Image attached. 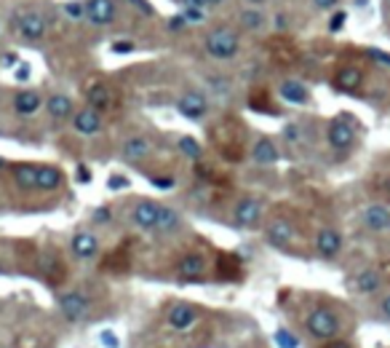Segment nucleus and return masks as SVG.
I'll return each mask as SVG.
<instances>
[{
  "instance_id": "f257e3e1",
  "label": "nucleus",
  "mask_w": 390,
  "mask_h": 348,
  "mask_svg": "<svg viewBox=\"0 0 390 348\" xmlns=\"http://www.w3.org/2000/svg\"><path fill=\"white\" fill-rule=\"evenodd\" d=\"M238 49H241V40H238V33H233L230 27H217V30H211L206 35V52L217 62L233 59Z\"/></svg>"
},
{
  "instance_id": "f03ea898",
  "label": "nucleus",
  "mask_w": 390,
  "mask_h": 348,
  "mask_svg": "<svg viewBox=\"0 0 390 348\" xmlns=\"http://www.w3.org/2000/svg\"><path fill=\"white\" fill-rule=\"evenodd\" d=\"M305 327L313 338H318V340H332V338H337V332H339V319H337V313L329 311V308H313V311L307 313Z\"/></svg>"
},
{
  "instance_id": "7ed1b4c3",
  "label": "nucleus",
  "mask_w": 390,
  "mask_h": 348,
  "mask_svg": "<svg viewBox=\"0 0 390 348\" xmlns=\"http://www.w3.org/2000/svg\"><path fill=\"white\" fill-rule=\"evenodd\" d=\"M118 17V6L115 0H86V19L94 27H107Z\"/></svg>"
},
{
  "instance_id": "20e7f679",
  "label": "nucleus",
  "mask_w": 390,
  "mask_h": 348,
  "mask_svg": "<svg viewBox=\"0 0 390 348\" xmlns=\"http://www.w3.org/2000/svg\"><path fill=\"white\" fill-rule=\"evenodd\" d=\"M46 30H49V22L40 11H24L19 17V35L30 43H38L46 38Z\"/></svg>"
},
{
  "instance_id": "39448f33",
  "label": "nucleus",
  "mask_w": 390,
  "mask_h": 348,
  "mask_svg": "<svg viewBox=\"0 0 390 348\" xmlns=\"http://www.w3.org/2000/svg\"><path fill=\"white\" fill-rule=\"evenodd\" d=\"M88 308H91V303H88V297L83 292H65V295H59V311H62V316L67 322H81V319H86Z\"/></svg>"
},
{
  "instance_id": "423d86ee",
  "label": "nucleus",
  "mask_w": 390,
  "mask_h": 348,
  "mask_svg": "<svg viewBox=\"0 0 390 348\" xmlns=\"http://www.w3.org/2000/svg\"><path fill=\"white\" fill-rule=\"evenodd\" d=\"M177 110L185 118H190V121H201L206 113H209V100H206L201 91H185L177 100Z\"/></svg>"
},
{
  "instance_id": "0eeeda50",
  "label": "nucleus",
  "mask_w": 390,
  "mask_h": 348,
  "mask_svg": "<svg viewBox=\"0 0 390 348\" xmlns=\"http://www.w3.org/2000/svg\"><path fill=\"white\" fill-rule=\"evenodd\" d=\"M72 129L81 134V137H94L102 132V113H97L94 107L86 104L83 110H78L72 116Z\"/></svg>"
},
{
  "instance_id": "6e6552de",
  "label": "nucleus",
  "mask_w": 390,
  "mask_h": 348,
  "mask_svg": "<svg viewBox=\"0 0 390 348\" xmlns=\"http://www.w3.org/2000/svg\"><path fill=\"white\" fill-rule=\"evenodd\" d=\"M166 322L177 332H185L198 322V308L190 306V303H174L169 308V313H166Z\"/></svg>"
},
{
  "instance_id": "1a4fd4ad",
  "label": "nucleus",
  "mask_w": 390,
  "mask_h": 348,
  "mask_svg": "<svg viewBox=\"0 0 390 348\" xmlns=\"http://www.w3.org/2000/svg\"><path fill=\"white\" fill-rule=\"evenodd\" d=\"M131 220L134 226H139L142 230H158V220H161V204L155 201H139L134 209H131Z\"/></svg>"
},
{
  "instance_id": "9d476101",
  "label": "nucleus",
  "mask_w": 390,
  "mask_h": 348,
  "mask_svg": "<svg viewBox=\"0 0 390 348\" xmlns=\"http://www.w3.org/2000/svg\"><path fill=\"white\" fill-rule=\"evenodd\" d=\"M72 255H75L78 260H91V258H97V255H99V239H97V233H91V230H78V233L72 236Z\"/></svg>"
},
{
  "instance_id": "9b49d317",
  "label": "nucleus",
  "mask_w": 390,
  "mask_h": 348,
  "mask_svg": "<svg viewBox=\"0 0 390 348\" xmlns=\"http://www.w3.org/2000/svg\"><path fill=\"white\" fill-rule=\"evenodd\" d=\"M259 214H262V204L252 198V196H246V198H241L236 204V212H233V220H236V226L241 228H252L259 220Z\"/></svg>"
},
{
  "instance_id": "f8f14e48",
  "label": "nucleus",
  "mask_w": 390,
  "mask_h": 348,
  "mask_svg": "<svg viewBox=\"0 0 390 348\" xmlns=\"http://www.w3.org/2000/svg\"><path fill=\"white\" fill-rule=\"evenodd\" d=\"M353 142H356V129L350 123L342 121V118L332 121V126H329V145L334 150H348Z\"/></svg>"
},
{
  "instance_id": "ddd939ff",
  "label": "nucleus",
  "mask_w": 390,
  "mask_h": 348,
  "mask_svg": "<svg viewBox=\"0 0 390 348\" xmlns=\"http://www.w3.org/2000/svg\"><path fill=\"white\" fill-rule=\"evenodd\" d=\"M339 249H342V236H339L334 228H323L321 233L316 236V252L321 258H326V260L337 258Z\"/></svg>"
},
{
  "instance_id": "4468645a",
  "label": "nucleus",
  "mask_w": 390,
  "mask_h": 348,
  "mask_svg": "<svg viewBox=\"0 0 390 348\" xmlns=\"http://www.w3.org/2000/svg\"><path fill=\"white\" fill-rule=\"evenodd\" d=\"M206 271V258L201 255V252H187V255H182V260H179V265H177V274L182 278H187V281H193V278H201Z\"/></svg>"
},
{
  "instance_id": "2eb2a0df",
  "label": "nucleus",
  "mask_w": 390,
  "mask_h": 348,
  "mask_svg": "<svg viewBox=\"0 0 390 348\" xmlns=\"http://www.w3.org/2000/svg\"><path fill=\"white\" fill-rule=\"evenodd\" d=\"M265 236H268V242H270L273 246H286V244L294 239V228H291V223L284 220V217H275V220H270Z\"/></svg>"
},
{
  "instance_id": "dca6fc26",
  "label": "nucleus",
  "mask_w": 390,
  "mask_h": 348,
  "mask_svg": "<svg viewBox=\"0 0 390 348\" xmlns=\"http://www.w3.org/2000/svg\"><path fill=\"white\" fill-rule=\"evenodd\" d=\"M86 102H88V107H94L97 113H102V110H110V104H113V94H110L107 84H99V81H94L91 86L86 88Z\"/></svg>"
},
{
  "instance_id": "f3484780",
  "label": "nucleus",
  "mask_w": 390,
  "mask_h": 348,
  "mask_svg": "<svg viewBox=\"0 0 390 348\" xmlns=\"http://www.w3.org/2000/svg\"><path fill=\"white\" fill-rule=\"evenodd\" d=\"M364 223L369 230H390V207L382 204H372V207L364 209Z\"/></svg>"
},
{
  "instance_id": "a211bd4d",
  "label": "nucleus",
  "mask_w": 390,
  "mask_h": 348,
  "mask_svg": "<svg viewBox=\"0 0 390 348\" xmlns=\"http://www.w3.org/2000/svg\"><path fill=\"white\" fill-rule=\"evenodd\" d=\"M46 110H49V116L56 118V121H67L70 116H75L72 110H75V104L70 100L67 94H51L49 100H46Z\"/></svg>"
},
{
  "instance_id": "6ab92c4d",
  "label": "nucleus",
  "mask_w": 390,
  "mask_h": 348,
  "mask_svg": "<svg viewBox=\"0 0 390 348\" xmlns=\"http://www.w3.org/2000/svg\"><path fill=\"white\" fill-rule=\"evenodd\" d=\"M40 107H43V97L38 91H33V88H24V91H19L14 97V110L19 116H33Z\"/></svg>"
},
{
  "instance_id": "aec40b11",
  "label": "nucleus",
  "mask_w": 390,
  "mask_h": 348,
  "mask_svg": "<svg viewBox=\"0 0 390 348\" xmlns=\"http://www.w3.org/2000/svg\"><path fill=\"white\" fill-rule=\"evenodd\" d=\"M150 150H153V145L147 137H129L123 142V158L126 161H142V158L150 156Z\"/></svg>"
},
{
  "instance_id": "412c9836",
  "label": "nucleus",
  "mask_w": 390,
  "mask_h": 348,
  "mask_svg": "<svg viewBox=\"0 0 390 348\" xmlns=\"http://www.w3.org/2000/svg\"><path fill=\"white\" fill-rule=\"evenodd\" d=\"M278 94H281V100H286L291 104H305L307 102V88L302 86V81H284L281 86H278Z\"/></svg>"
},
{
  "instance_id": "4be33fe9",
  "label": "nucleus",
  "mask_w": 390,
  "mask_h": 348,
  "mask_svg": "<svg viewBox=\"0 0 390 348\" xmlns=\"http://www.w3.org/2000/svg\"><path fill=\"white\" fill-rule=\"evenodd\" d=\"M14 180L22 191H38V166L35 164H19L14 169Z\"/></svg>"
},
{
  "instance_id": "5701e85b",
  "label": "nucleus",
  "mask_w": 390,
  "mask_h": 348,
  "mask_svg": "<svg viewBox=\"0 0 390 348\" xmlns=\"http://www.w3.org/2000/svg\"><path fill=\"white\" fill-rule=\"evenodd\" d=\"M252 156H254L257 164L268 166V164H275L278 161V148L273 139H259L254 148H252Z\"/></svg>"
},
{
  "instance_id": "b1692460",
  "label": "nucleus",
  "mask_w": 390,
  "mask_h": 348,
  "mask_svg": "<svg viewBox=\"0 0 390 348\" xmlns=\"http://www.w3.org/2000/svg\"><path fill=\"white\" fill-rule=\"evenodd\" d=\"M62 182V172L56 166H38V191H56Z\"/></svg>"
},
{
  "instance_id": "393cba45",
  "label": "nucleus",
  "mask_w": 390,
  "mask_h": 348,
  "mask_svg": "<svg viewBox=\"0 0 390 348\" xmlns=\"http://www.w3.org/2000/svg\"><path fill=\"white\" fill-rule=\"evenodd\" d=\"M364 84V72L358 68H342L337 72V88L342 91H356Z\"/></svg>"
},
{
  "instance_id": "a878e982",
  "label": "nucleus",
  "mask_w": 390,
  "mask_h": 348,
  "mask_svg": "<svg viewBox=\"0 0 390 348\" xmlns=\"http://www.w3.org/2000/svg\"><path fill=\"white\" fill-rule=\"evenodd\" d=\"M356 290L364 295H372L380 290V274L377 271H361L356 276Z\"/></svg>"
},
{
  "instance_id": "bb28decb",
  "label": "nucleus",
  "mask_w": 390,
  "mask_h": 348,
  "mask_svg": "<svg viewBox=\"0 0 390 348\" xmlns=\"http://www.w3.org/2000/svg\"><path fill=\"white\" fill-rule=\"evenodd\" d=\"M179 226V212L171 207H163L161 204V220H158V230H163V233H169L174 228Z\"/></svg>"
},
{
  "instance_id": "cd10ccee",
  "label": "nucleus",
  "mask_w": 390,
  "mask_h": 348,
  "mask_svg": "<svg viewBox=\"0 0 390 348\" xmlns=\"http://www.w3.org/2000/svg\"><path fill=\"white\" fill-rule=\"evenodd\" d=\"M241 24H243L246 30H262V27H265V14L257 11V8H249V11L241 14Z\"/></svg>"
},
{
  "instance_id": "c85d7f7f",
  "label": "nucleus",
  "mask_w": 390,
  "mask_h": 348,
  "mask_svg": "<svg viewBox=\"0 0 390 348\" xmlns=\"http://www.w3.org/2000/svg\"><path fill=\"white\" fill-rule=\"evenodd\" d=\"M179 150H182V156L193 158V161H198V158L204 156V148H201V142L193 137H182L179 139Z\"/></svg>"
},
{
  "instance_id": "c756f323",
  "label": "nucleus",
  "mask_w": 390,
  "mask_h": 348,
  "mask_svg": "<svg viewBox=\"0 0 390 348\" xmlns=\"http://www.w3.org/2000/svg\"><path fill=\"white\" fill-rule=\"evenodd\" d=\"M65 14H67L72 22H83L86 19V3H81V0H72V3L65 6Z\"/></svg>"
},
{
  "instance_id": "7c9ffc66",
  "label": "nucleus",
  "mask_w": 390,
  "mask_h": 348,
  "mask_svg": "<svg viewBox=\"0 0 390 348\" xmlns=\"http://www.w3.org/2000/svg\"><path fill=\"white\" fill-rule=\"evenodd\" d=\"M275 343H278L281 348H297V346H300V343H297V338H294V335H291L289 330H278V332H275Z\"/></svg>"
},
{
  "instance_id": "2f4dec72",
  "label": "nucleus",
  "mask_w": 390,
  "mask_h": 348,
  "mask_svg": "<svg viewBox=\"0 0 390 348\" xmlns=\"http://www.w3.org/2000/svg\"><path fill=\"white\" fill-rule=\"evenodd\" d=\"M369 59H374V65H380V68H390V54L380 52V49H369Z\"/></svg>"
},
{
  "instance_id": "473e14b6",
  "label": "nucleus",
  "mask_w": 390,
  "mask_h": 348,
  "mask_svg": "<svg viewBox=\"0 0 390 348\" xmlns=\"http://www.w3.org/2000/svg\"><path fill=\"white\" fill-rule=\"evenodd\" d=\"M182 17H185L187 24H193V22H204V11H201V8H185Z\"/></svg>"
},
{
  "instance_id": "72a5a7b5",
  "label": "nucleus",
  "mask_w": 390,
  "mask_h": 348,
  "mask_svg": "<svg viewBox=\"0 0 390 348\" xmlns=\"http://www.w3.org/2000/svg\"><path fill=\"white\" fill-rule=\"evenodd\" d=\"M345 19H348V14H345V11H337V14L332 17V22H329V30H332V33H337V30H342Z\"/></svg>"
},
{
  "instance_id": "f704fd0d",
  "label": "nucleus",
  "mask_w": 390,
  "mask_h": 348,
  "mask_svg": "<svg viewBox=\"0 0 390 348\" xmlns=\"http://www.w3.org/2000/svg\"><path fill=\"white\" fill-rule=\"evenodd\" d=\"M313 6H316V8H321V11H329V8L339 6V0H313Z\"/></svg>"
},
{
  "instance_id": "c9c22d12",
  "label": "nucleus",
  "mask_w": 390,
  "mask_h": 348,
  "mask_svg": "<svg viewBox=\"0 0 390 348\" xmlns=\"http://www.w3.org/2000/svg\"><path fill=\"white\" fill-rule=\"evenodd\" d=\"M102 343L107 348H118V338H115L113 332H102Z\"/></svg>"
},
{
  "instance_id": "e433bc0d",
  "label": "nucleus",
  "mask_w": 390,
  "mask_h": 348,
  "mask_svg": "<svg viewBox=\"0 0 390 348\" xmlns=\"http://www.w3.org/2000/svg\"><path fill=\"white\" fill-rule=\"evenodd\" d=\"M187 22H185V17L179 14V17H171V22H169V30H182L185 27Z\"/></svg>"
},
{
  "instance_id": "4c0bfd02",
  "label": "nucleus",
  "mask_w": 390,
  "mask_h": 348,
  "mask_svg": "<svg viewBox=\"0 0 390 348\" xmlns=\"http://www.w3.org/2000/svg\"><path fill=\"white\" fill-rule=\"evenodd\" d=\"M179 3H185V8H201V11H204L206 6H209L206 0H179Z\"/></svg>"
},
{
  "instance_id": "58836bf2",
  "label": "nucleus",
  "mask_w": 390,
  "mask_h": 348,
  "mask_svg": "<svg viewBox=\"0 0 390 348\" xmlns=\"http://www.w3.org/2000/svg\"><path fill=\"white\" fill-rule=\"evenodd\" d=\"M110 188H126L129 185V180H123V177H110V182H107Z\"/></svg>"
},
{
  "instance_id": "ea45409f",
  "label": "nucleus",
  "mask_w": 390,
  "mask_h": 348,
  "mask_svg": "<svg viewBox=\"0 0 390 348\" xmlns=\"http://www.w3.org/2000/svg\"><path fill=\"white\" fill-rule=\"evenodd\" d=\"M153 185H158V188H174V180H163V177H153Z\"/></svg>"
},
{
  "instance_id": "a19ab883",
  "label": "nucleus",
  "mask_w": 390,
  "mask_h": 348,
  "mask_svg": "<svg viewBox=\"0 0 390 348\" xmlns=\"http://www.w3.org/2000/svg\"><path fill=\"white\" fill-rule=\"evenodd\" d=\"M27 78H30V68H27V65L17 68V81H27Z\"/></svg>"
},
{
  "instance_id": "79ce46f5",
  "label": "nucleus",
  "mask_w": 390,
  "mask_h": 348,
  "mask_svg": "<svg viewBox=\"0 0 390 348\" xmlns=\"http://www.w3.org/2000/svg\"><path fill=\"white\" fill-rule=\"evenodd\" d=\"M3 65H6V68H14V65H17V54L14 52L6 54V56H3Z\"/></svg>"
},
{
  "instance_id": "37998d69",
  "label": "nucleus",
  "mask_w": 390,
  "mask_h": 348,
  "mask_svg": "<svg viewBox=\"0 0 390 348\" xmlns=\"http://www.w3.org/2000/svg\"><path fill=\"white\" fill-rule=\"evenodd\" d=\"M286 17H281V14H278V17H275V30H286Z\"/></svg>"
},
{
  "instance_id": "c03bdc74",
  "label": "nucleus",
  "mask_w": 390,
  "mask_h": 348,
  "mask_svg": "<svg viewBox=\"0 0 390 348\" xmlns=\"http://www.w3.org/2000/svg\"><path fill=\"white\" fill-rule=\"evenodd\" d=\"M382 313H385V319H390V295L382 297Z\"/></svg>"
},
{
  "instance_id": "a18cd8bd",
  "label": "nucleus",
  "mask_w": 390,
  "mask_h": 348,
  "mask_svg": "<svg viewBox=\"0 0 390 348\" xmlns=\"http://www.w3.org/2000/svg\"><path fill=\"white\" fill-rule=\"evenodd\" d=\"M131 49H134L131 43H118V46H115V52L118 54H126V52H131Z\"/></svg>"
},
{
  "instance_id": "49530a36",
  "label": "nucleus",
  "mask_w": 390,
  "mask_h": 348,
  "mask_svg": "<svg viewBox=\"0 0 390 348\" xmlns=\"http://www.w3.org/2000/svg\"><path fill=\"white\" fill-rule=\"evenodd\" d=\"M78 180H81V182H86V180H91V174L86 172V166H81V172H78Z\"/></svg>"
},
{
  "instance_id": "de8ad7c7",
  "label": "nucleus",
  "mask_w": 390,
  "mask_h": 348,
  "mask_svg": "<svg viewBox=\"0 0 390 348\" xmlns=\"http://www.w3.org/2000/svg\"><path fill=\"white\" fill-rule=\"evenodd\" d=\"M131 3H136V6H139V8H142V11H153V8H150V6H147V3H145V0H131Z\"/></svg>"
},
{
  "instance_id": "09e8293b",
  "label": "nucleus",
  "mask_w": 390,
  "mask_h": 348,
  "mask_svg": "<svg viewBox=\"0 0 390 348\" xmlns=\"http://www.w3.org/2000/svg\"><path fill=\"white\" fill-rule=\"evenodd\" d=\"M206 3H209V6H222L225 0H206Z\"/></svg>"
},
{
  "instance_id": "8fccbe9b",
  "label": "nucleus",
  "mask_w": 390,
  "mask_h": 348,
  "mask_svg": "<svg viewBox=\"0 0 390 348\" xmlns=\"http://www.w3.org/2000/svg\"><path fill=\"white\" fill-rule=\"evenodd\" d=\"M246 3H252V6H259V3H265V0H246Z\"/></svg>"
},
{
  "instance_id": "3c124183",
  "label": "nucleus",
  "mask_w": 390,
  "mask_h": 348,
  "mask_svg": "<svg viewBox=\"0 0 390 348\" xmlns=\"http://www.w3.org/2000/svg\"><path fill=\"white\" fill-rule=\"evenodd\" d=\"M385 8H390V0H385Z\"/></svg>"
}]
</instances>
